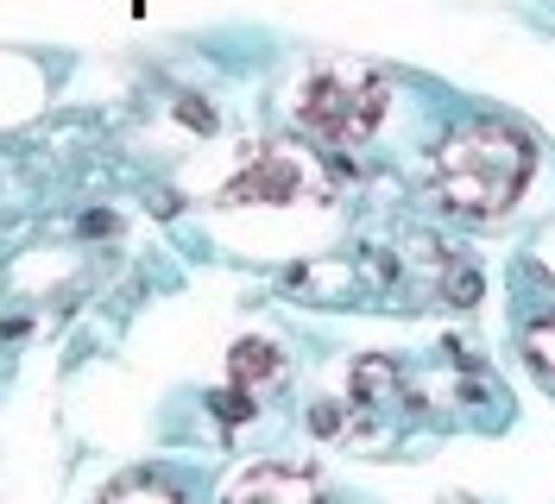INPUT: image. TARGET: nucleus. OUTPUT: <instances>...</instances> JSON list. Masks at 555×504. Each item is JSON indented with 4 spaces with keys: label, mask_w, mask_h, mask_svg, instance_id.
Segmentation results:
<instances>
[{
    "label": "nucleus",
    "mask_w": 555,
    "mask_h": 504,
    "mask_svg": "<svg viewBox=\"0 0 555 504\" xmlns=\"http://www.w3.org/2000/svg\"><path fill=\"white\" fill-rule=\"evenodd\" d=\"M524 177H530V145L499 120H474L436 152V196L467 221L505 215L518 202Z\"/></svg>",
    "instance_id": "f257e3e1"
},
{
    "label": "nucleus",
    "mask_w": 555,
    "mask_h": 504,
    "mask_svg": "<svg viewBox=\"0 0 555 504\" xmlns=\"http://www.w3.org/2000/svg\"><path fill=\"white\" fill-rule=\"evenodd\" d=\"M385 114V82L360 64H322L297 95V120L322 145H360Z\"/></svg>",
    "instance_id": "f03ea898"
},
{
    "label": "nucleus",
    "mask_w": 555,
    "mask_h": 504,
    "mask_svg": "<svg viewBox=\"0 0 555 504\" xmlns=\"http://www.w3.org/2000/svg\"><path fill=\"white\" fill-rule=\"evenodd\" d=\"M228 504H322V492H315V479L304 467L266 461V467H253V473H241V479H234Z\"/></svg>",
    "instance_id": "7ed1b4c3"
},
{
    "label": "nucleus",
    "mask_w": 555,
    "mask_h": 504,
    "mask_svg": "<svg viewBox=\"0 0 555 504\" xmlns=\"http://www.w3.org/2000/svg\"><path fill=\"white\" fill-rule=\"evenodd\" d=\"M297 196H304V165L291 152H259L228 183V202H297Z\"/></svg>",
    "instance_id": "20e7f679"
},
{
    "label": "nucleus",
    "mask_w": 555,
    "mask_h": 504,
    "mask_svg": "<svg viewBox=\"0 0 555 504\" xmlns=\"http://www.w3.org/2000/svg\"><path fill=\"white\" fill-rule=\"evenodd\" d=\"M398 385H404V372L391 366V360H360L353 366V378H347V391H353V403H366V410H379V403H391L398 398Z\"/></svg>",
    "instance_id": "39448f33"
},
{
    "label": "nucleus",
    "mask_w": 555,
    "mask_h": 504,
    "mask_svg": "<svg viewBox=\"0 0 555 504\" xmlns=\"http://www.w3.org/2000/svg\"><path fill=\"white\" fill-rule=\"evenodd\" d=\"M102 504H183V499H177L165 479H152V473H133V479H114V486L102 492Z\"/></svg>",
    "instance_id": "423d86ee"
},
{
    "label": "nucleus",
    "mask_w": 555,
    "mask_h": 504,
    "mask_svg": "<svg viewBox=\"0 0 555 504\" xmlns=\"http://www.w3.org/2000/svg\"><path fill=\"white\" fill-rule=\"evenodd\" d=\"M278 366H284V360H278L272 340H241V347H234V378H241V385H266V378H278Z\"/></svg>",
    "instance_id": "0eeeda50"
},
{
    "label": "nucleus",
    "mask_w": 555,
    "mask_h": 504,
    "mask_svg": "<svg viewBox=\"0 0 555 504\" xmlns=\"http://www.w3.org/2000/svg\"><path fill=\"white\" fill-rule=\"evenodd\" d=\"M530 360H537V372H543V378L555 385V315L530 328Z\"/></svg>",
    "instance_id": "6e6552de"
}]
</instances>
